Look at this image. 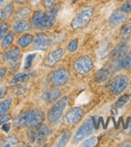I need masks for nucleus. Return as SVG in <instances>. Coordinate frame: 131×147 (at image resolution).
<instances>
[{
    "label": "nucleus",
    "mask_w": 131,
    "mask_h": 147,
    "mask_svg": "<svg viewBox=\"0 0 131 147\" xmlns=\"http://www.w3.org/2000/svg\"><path fill=\"white\" fill-rule=\"evenodd\" d=\"M121 11L125 13H130L131 12V1L128 0L126 1L121 7Z\"/></svg>",
    "instance_id": "f704fd0d"
},
{
    "label": "nucleus",
    "mask_w": 131,
    "mask_h": 147,
    "mask_svg": "<svg viewBox=\"0 0 131 147\" xmlns=\"http://www.w3.org/2000/svg\"><path fill=\"white\" fill-rule=\"evenodd\" d=\"M71 138V133L69 131H65L62 133L55 142V146H64L69 142Z\"/></svg>",
    "instance_id": "aec40b11"
},
{
    "label": "nucleus",
    "mask_w": 131,
    "mask_h": 147,
    "mask_svg": "<svg viewBox=\"0 0 131 147\" xmlns=\"http://www.w3.org/2000/svg\"><path fill=\"white\" fill-rule=\"evenodd\" d=\"M5 1H6V0H0V5L3 4V3H5Z\"/></svg>",
    "instance_id": "a18cd8bd"
},
{
    "label": "nucleus",
    "mask_w": 131,
    "mask_h": 147,
    "mask_svg": "<svg viewBox=\"0 0 131 147\" xmlns=\"http://www.w3.org/2000/svg\"><path fill=\"white\" fill-rule=\"evenodd\" d=\"M131 32V23H129L126 25H125L123 29L122 30L121 32V36L122 38H127L130 36V33Z\"/></svg>",
    "instance_id": "2f4dec72"
},
{
    "label": "nucleus",
    "mask_w": 131,
    "mask_h": 147,
    "mask_svg": "<svg viewBox=\"0 0 131 147\" xmlns=\"http://www.w3.org/2000/svg\"><path fill=\"white\" fill-rule=\"evenodd\" d=\"M73 1H77V0H73Z\"/></svg>",
    "instance_id": "49530a36"
},
{
    "label": "nucleus",
    "mask_w": 131,
    "mask_h": 147,
    "mask_svg": "<svg viewBox=\"0 0 131 147\" xmlns=\"http://www.w3.org/2000/svg\"><path fill=\"white\" fill-rule=\"evenodd\" d=\"M31 14V9L28 7H23L20 9L16 13V20H24V19L27 18Z\"/></svg>",
    "instance_id": "b1692460"
},
{
    "label": "nucleus",
    "mask_w": 131,
    "mask_h": 147,
    "mask_svg": "<svg viewBox=\"0 0 131 147\" xmlns=\"http://www.w3.org/2000/svg\"><path fill=\"white\" fill-rule=\"evenodd\" d=\"M7 93V87H1L0 88V99H3L5 97V96Z\"/></svg>",
    "instance_id": "e433bc0d"
},
{
    "label": "nucleus",
    "mask_w": 131,
    "mask_h": 147,
    "mask_svg": "<svg viewBox=\"0 0 131 147\" xmlns=\"http://www.w3.org/2000/svg\"><path fill=\"white\" fill-rule=\"evenodd\" d=\"M30 77V75L28 73H25V72H20L16 74L10 81V84H17L20 82H24L26 80H28Z\"/></svg>",
    "instance_id": "5701e85b"
},
{
    "label": "nucleus",
    "mask_w": 131,
    "mask_h": 147,
    "mask_svg": "<svg viewBox=\"0 0 131 147\" xmlns=\"http://www.w3.org/2000/svg\"><path fill=\"white\" fill-rule=\"evenodd\" d=\"M93 15V8L92 7L88 6L84 7L78 13V15L74 18V20H72V28L75 30L83 28L84 26H85L90 21Z\"/></svg>",
    "instance_id": "39448f33"
},
{
    "label": "nucleus",
    "mask_w": 131,
    "mask_h": 147,
    "mask_svg": "<svg viewBox=\"0 0 131 147\" xmlns=\"http://www.w3.org/2000/svg\"><path fill=\"white\" fill-rule=\"evenodd\" d=\"M93 68V62L91 57L84 56L78 58L73 64V68L80 75H85Z\"/></svg>",
    "instance_id": "423d86ee"
},
{
    "label": "nucleus",
    "mask_w": 131,
    "mask_h": 147,
    "mask_svg": "<svg viewBox=\"0 0 131 147\" xmlns=\"http://www.w3.org/2000/svg\"><path fill=\"white\" fill-rule=\"evenodd\" d=\"M19 144V139L18 138L14 135H10L4 138L1 142V146L4 147H12L16 146Z\"/></svg>",
    "instance_id": "a211bd4d"
},
{
    "label": "nucleus",
    "mask_w": 131,
    "mask_h": 147,
    "mask_svg": "<svg viewBox=\"0 0 131 147\" xmlns=\"http://www.w3.org/2000/svg\"><path fill=\"white\" fill-rule=\"evenodd\" d=\"M14 1H16V3H18L20 4H24L26 0H14Z\"/></svg>",
    "instance_id": "37998d69"
},
{
    "label": "nucleus",
    "mask_w": 131,
    "mask_h": 147,
    "mask_svg": "<svg viewBox=\"0 0 131 147\" xmlns=\"http://www.w3.org/2000/svg\"><path fill=\"white\" fill-rule=\"evenodd\" d=\"M11 119V114H1L0 115V125H3V124L6 123Z\"/></svg>",
    "instance_id": "c9c22d12"
},
{
    "label": "nucleus",
    "mask_w": 131,
    "mask_h": 147,
    "mask_svg": "<svg viewBox=\"0 0 131 147\" xmlns=\"http://www.w3.org/2000/svg\"><path fill=\"white\" fill-rule=\"evenodd\" d=\"M36 54H30V55H28L26 57L25 61H24V68L25 69H28V68H31V66H32V61L36 58Z\"/></svg>",
    "instance_id": "c756f323"
},
{
    "label": "nucleus",
    "mask_w": 131,
    "mask_h": 147,
    "mask_svg": "<svg viewBox=\"0 0 131 147\" xmlns=\"http://www.w3.org/2000/svg\"><path fill=\"white\" fill-rule=\"evenodd\" d=\"M50 134L51 129L45 125L41 124L36 128L29 129V131L28 132V138L31 142L42 144L44 141H46Z\"/></svg>",
    "instance_id": "7ed1b4c3"
},
{
    "label": "nucleus",
    "mask_w": 131,
    "mask_h": 147,
    "mask_svg": "<svg viewBox=\"0 0 131 147\" xmlns=\"http://www.w3.org/2000/svg\"><path fill=\"white\" fill-rule=\"evenodd\" d=\"M31 28H32L31 24L26 20H19L13 27L14 32L16 33H22L26 31H29L31 30Z\"/></svg>",
    "instance_id": "f3484780"
},
{
    "label": "nucleus",
    "mask_w": 131,
    "mask_h": 147,
    "mask_svg": "<svg viewBox=\"0 0 131 147\" xmlns=\"http://www.w3.org/2000/svg\"><path fill=\"white\" fill-rule=\"evenodd\" d=\"M130 98V96L128 94H125V95L120 96L115 102V106L117 108H122L128 103Z\"/></svg>",
    "instance_id": "bb28decb"
},
{
    "label": "nucleus",
    "mask_w": 131,
    "mask_h": 147,
    "mask_svg": "<svg viewBox=\"0 0 131 147\" xmlns=\"http://www.w3.org/2000/svg\"><path fill=\"white\" fill-rule=\"evenodd\" d=\"M13 40H14V34H13V32H9L7 35L5 36V37L3 38L1 45L4 49H8L10 48V46L11 45Z\"/></svg>",
    "instance_id": "393cba45"
},
{
    "label": "nucleus",
    "mask_w": 131,
    "mask_h": 147,
    "mask_svg": "<svg viewBox=\"0 0 131 147\" xmlns=\"http://www.w3.org/2000/svg\"><path fill=\"white\" fill-rule=\"evenodd\" d=\"M127 19L126 13L122 11H116L113 12L111 16H109V23L112 28H117L122 24Z\"/></svg>",
    "instance_id": "ddd939ff"
},
{
    "label": "nucleus",
    "mask_w": 131,
    "mask_h": 147,
    "mask_svg": "<svg viewBox=\"0 0 131 147\" xmlns=\"http://www.w3.org/2000/svg\"><path fill=\"white\" fill-rule=\"evenodd\" d=\"M69 98L68 96H63L60 100H57L56 103L48 110V120L50 122H56L60 119L63 112L68 105Z\"/></svg>",
    "instance_id": "20e7f679"
},
{
    "label": "nucleus",
    "mask_w": 131,
    "mask_h": 147,
    "mask_svg": "<svg viewBox=\"0 0 131 147\" xmlns=\"http://www.w3.org/2000/svg\"><path fill=\"white\" fill-rule=\"evenodd\" d=\"M61 96V91L58 88H53L44 92L42 95V99L46 103L52 104L56 102Z\"/></svg>",
    "instance_id": "dca6fc26"
},
{
    "label": "nucleus",
    "mask_w": 131,
    "mask_h": 147,
    "mask_svg": "<svg viewBox=\"0 0 131 147\" xmlns=\"http://www.w3.org/2000/svg\"><path fill=\"white\" fill-rule=\"evenodd\" d=\"M94 125H95L93 123V121L91 118L86 120L82 124V125L77 129L74 138H73V142H78L80 141L83 140L84 138H87L88 136L93 131Z\"/></svg>",
    "instance_id": "1a4fd4ad"
},
{
    "label": "nucleus",
    "mask_w": 131,
    "mask_h": 147,
    "mask_svg": "<svg viewBox=\"0 0 131 147\" xmlns=\"http://www.w3.org/2000/svg\"><path fill=\"white\" fill-rule=\"evenodd\" d=\"M63 54H64V50L62 48H57L56 50L51 52L46 58V60H45L46 64L50 67L54 66L61 59V57L63 56Z\"/></svg>",
    "instance_id": "2eb2a0df"
},
{
    "label": "nucleus",
    "mask_w": 131,
    "mask_h": 147,
    "mask_svg": "<svg viewBox=\"0 0 131 147\" xmlns=\"http://www.w3.org/2000/svg\"><path fill=\"white\" fill-rule=\"evenodd\" d=\"M13 10H14V5L12 3H8L5 6V7L3 9V12L4 18H8L11 16L13 13Z\"/></svg>",
    "instance_id": "c85d7f7f"
},
{
    "label": "nucleus",
    "mask_w": 131,
    "mask_h": 147,
    "mask_svg": "<svg viewBox=\"0 0 131 147\" xmlns=\"http://www.w3.org/2000/svg\"><path fill=\"white\" fill-rule=\"evenodd\" d=\"M97 138L93 137V138L86 140L84 142L81 144V146H94L97 145Z\"/></svg>",
    "instance_id": "72a5a7b5"
},
{
    "label": "nucleus",
    "mask_w": 131,
    "mask_h": 147,
    "mask_svg": "<svg viewBox=\"0 0 131 147\" xmlns=\"http://www.w3.org/2000/svg\"><path fill=\"white\" fill-rule=\"evenodd\" d=\"M122 146H131V142H126L121 145Z\"/></svg>",
    "instance_id": "79ce46f5"
},
{
    "label": "nucleus",
    "mask_w": 131,
    "mask_h": 147,
    "mask_svg": "<svg viewBox=\"0 0 131 147\" xmlns=\"http://www.w3.org/2000/svg\"><path fill=\"white\" fill-rule=\"evenodd\" d=\"M30 3L32 6H36L37 4L40 3V0H30Z\"/></svg>",
    "instance_id": "a19ab883"
},
{
    "label": "nucleus",
    "mask_w": 131,
    "mask_h": 147,
    "mask_svg": "<svg viewBox=\"0 0 131 147\" xmlns=\"http://www.w3.org/2000/svg\"><path fill=\"white\" fill-rule=\"evenodd\" d=\"M52 40L45 34H38L34 40V47L38 50H47L52 46Z\"/></svg>",
    "instance_id": "9b49d317"
},
{
    "label": "nucleus",
    "mask_w": 131,
    "mask_h": 147,
    "mask_svg": "<svg viewBox=\"0 0 131 147\" xmlns=\"http://www.w3.org/2000/svg\"><path fill=\"white\" fill-rule=\"evenodd\" d=\"M43 1H44V4H45L46 6L50 7V6L53 5V3H55V1H56V0H43Z\"/></svg>",
    "instance_id": "ea45409f"
},
{
    "label": "nucleus",
    "mask_w": 131,
    "mask_h": 147,
    "mask_svg": "<svg viewBox=\"0 0 131 147\" xmlns=\"http://www.w3.org/2000/svg\"><path fill=\"white\" fill-rule=\"evenodd\" d=\"M6 72H7V68H0V81L3 80V78L4 77V76L6 74Z\"/></svg>",
    "instance_id": "58836bf2"
},
{
    "label": "nucleus",
    "mask_w": 131,
    "mask_h": 147,
    "mask_svg": "<svg viewBox=\"0 0 131 147\" xmlns=\"http://www.w3.org/2000/svg\"><path fill=\"white\" fill-rule=\"evenodd\" d=\"M3 18H4L3 12V10H1V11H0V21L3 20Z\"/></svg>",
    "instance_id": "c03bdc74"
},
{
    "label": "nucleus",
    "mask_w": 131,
    "mask_h": 147,
    "mask_svg": "<svg viewBox=\"0 0 131 147\" xmlns=\"http://www.w3.org/2000/svg\"><path fill=\"white\" fill-rule=\"evenodd\" d=\"M83 117V109L80 107H74L68 110L66 115L65 120L69 125H76L79 122Z\"/></svg>",
    "instance_id": "f8f14e48"
},
{
    "label": "nucleus",
    "mask_w": 131,
    "mask_h": 147,
    "mask_svg": "<svg viewBox=\"0 0 131 147\" xmlns=\"http://www.w3.org/2000/svg\"><path fill=\"white\" fill-rule=\"evenodd\" d=\"M11 102L12 100L11 98H7V99L4 100L0 102V115L6 113L10 109Z\"/></svg>",
    "instance_id": "a878e982"
},
{
    "label": "nucleus",
    "mask_w": 131,
    "mask_h": 147,
    "mask_svg": "<svg viewBox=\"0 0 131 147\" xmlns=\"http://www.w3.org/2000/svg\"><path fill=\"white\" fill-rule=\"evenodd\" d=\"M118 67L121 69H128L131 68V52L127 53L122 60L118 61Z\"/></svg>",
    "instance_id": "4be33fe9"
},
{
    "label": "nucleus",
    "mask_w": 131,
    "mask_h": 147,
    "mask_svg": "<svg viewBox=\"0 0 131 147\" xmlns=\"http://www.w3.org/2000/svg\"><path fill=\"white\" fill-rule=\"evenodd\" d=\"M34 37L32 34H24L22 36H20V39L18 40V44L20 48H27L28 45L32 44Z\"/></svg>",
    "instance_id": "412c9836"
},
{
    "label": "nucleus",
    "mask_w": 131,
    "mask_h": 147,
    "mask_svg": "<svg viewBox=\"0 0 131 147\" xmlns=\"http://www.w3.org/2000/svg\"><path fill=\"white\" fill-rule=\"evenodd\" d=\"M78 48V40H72L68 46V50L70 52H74Z\"/></svg>",
    "instance_id": "473e14b6"
},
{
    "label": "nucleus",
    "mask_w": 131,
    "mask_h": 147,
    "mask_svg": "<svg viewBox=\"0 0 131 147\" xmlns=\"http://www.w3.org/2000/svg\"><path fill=\"white\" fill-rule=\"evenodd\" d=\"M22 59V53L20 48H14L11 51H7L4 53L2 57L3 61H10V64L13 70H17L20 65V61Z\"/></svg>",
    "instance_id": "0eeeda50"
},
{
    "label": "nucleus",
    "mask_w": 131,
    "mask_h": 147,
    "mask_svg": "<svg viewBox=\"0 0 131 147\" xmlns=\"http://www.w3.org/2000/svg\"><path fill=\"white\" fill-rule=\"evenodd\" d=\"M109 77V72L107 69L102 68V69H100L97 72L94 79H95V81L97 83L101 84L106 81Z\"/></svg>",
    "instance_id": "6ab92c4d"
},
{
    "label": "nucleus",
    "mask_w": 131,
    "mask_h": 147,
    "mask_svg": "<svg viewBox=\"0 0 131 147\" xmlns=\"http://www.w3.org/2000/svg\"><path fill=\"white\" fill-rule=\"evenodd\" d=\"M45 118L44 113L40 109H33L16 117L13 120V125L16 128L28 127L34 129L43 123Z\"/></svg>",
    "instance_id": "f03ea898"
},
{
    "label": "nucleus",
    "mask_w": 131,
    "mask_h": 147,
    "mask_svg": "<svg viewBox=\"0 0 131 147\" xmlns=\"http://www.w3.org/2000/svg\"><path fill=\"white\" fill-rule=\"evenodd\" d=\"M70 78V72L64 68H57L52 72L51 81L55 86H63Z\"/></svg>",
    "instance_id": "6e6552de"
},
{
    "label": "nucleus",
    "mask_w": 131,
    "mask_h": 147,
    "mask_svg": "<svg viewBox=\"0 0 131 147\" xmlns=\"http://www.w3.org/2000/svg\"><path fill=\"white\" fill-rule=\"evenodd\" d=\"M128 83H129V80L126 76H117L113 81L111 87H110L112 93L113 95H119L121 93H122L125 91V89L127 88Z\"/></svg>",
    "instance_id": "9d476101"
},
{
    "label": "nucleus",
    "mask_w": 131,
    "mask_h": 147,
    "mask_svg": "<svg viewBox=\"0 0 131 147\" xmlns=\"http://www.w3.org/2000/svg\"><path fill=\"white\" fill-rule=\"evenodd\" d=\"M129 45L127 43H122L116 47L111 52V58L114 60H122L127 54Z\"/></svg>",
    "instance_id": "4468645a"
},
{
    "label": "nucleus",
    "mask_w": 131,
    "mask_h": 147,
    "mask_svg": "<svg viewBox=\"0 0 131 147\" xmlns=\"http://www.w3.org/2000/svg\"><path fill=\"white\" fill-rule=\"evenodd\" d=\"M8 29H9V25H8L7 23L3 22V23L0 24V42L5 37Z\"/></svg>",
    "instance_id": "cd10ccee"
},
{
    "label": "nucleus",
    "mask_w": 131,
    "mask_h": 147,
    "mask_svg": "<svg viewBox=\"0 0 131 147\" xmlns=\"http://www.w3.org/2000/svg\"><path fill=\"white\" fill-rule=\"evenodd\" d=\"M26 90H27V88L23 85H16L12 88V92L15 95H21V94H24Z\"/></svg>",
    "instance_id": "7c9ffc66"
},
{
    "label": "nucleus",
    "mask_w": 131,
    "mask_h": 147,
    "mask_svg": "<svg viewBox=\"0 0 131 147\" xmlns=\"http://www.w3.org/2000/svg\"><path fill=\"white\" fill-rule=\"evenodd\" d=\"M2 129H3L4 132L7 133V132H9V130L11 129V125H9V124H6V123L3 124Z\"/></svg>",
    "instance_id": "4c0bfd02"
},
{
    "label": "nucleus",
    "mask_w": 131,
    "mask_h": 147,
    "mask_svg": "<svg viewBox=\"0 0 131 147\" xmlns=\"http://www.w3.org/2000/svg\"><path fill=\"white\" fill-rule=\"evenodd\" d=\"M59 6H50L46 11L39 10L35 12L32 19L34 27L39 30H48L55 24L56 16L59 11Z\"/></svg>",
    "instance_id": "f257e3e1"
}]
</instances>
